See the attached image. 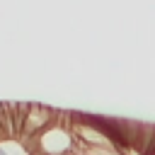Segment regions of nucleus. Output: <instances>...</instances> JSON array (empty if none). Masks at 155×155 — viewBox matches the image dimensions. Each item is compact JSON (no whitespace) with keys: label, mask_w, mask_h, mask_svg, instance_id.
<instances>
[{"label":"nucleus","mask_w":155,"mask_h":155,"mask_svg":"<svg viewBox=\"0 0 155 155\" xmlns=\"http://www.w3.org/2000/svg\"><path fill=\"white\" fill-rule=\"evenodd\" d=\"M0 126H2V136L17 140V131H15V121H12V107L10 102H0Z\"/></svg>","instance_id":"1"},{"label":"nucleus","mask_w":155,"mask_h":155,"mask_svg":"<svg viewBox=\"0 0 155 155\" xmlns=\"http://www.w3.org/2000/svg\"><path fill=\"white\" fill-rule=\"evenodd\" d=\"M107 155H128V153H124V150H116V148H109V150H107Z\"/></svg>","instance_id":"2"},{"label":"nucleus","mask_w":155,"mask_h":155,"mask_svg":"<svg viewBox=\"0 0 155 155\" xmlns=\"http://www.w3.org/2000/svg\"><path fill=\"white\" fill-rule=\"evenodd\" d=\"M0 155H10V153H7V150H5V148H0Z\"/></svg>","instance_id":"3"}]
</instances>
